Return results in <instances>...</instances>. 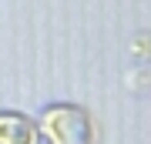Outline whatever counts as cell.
<instances>
[{"instance_id": "6da1fadb", "label": "cell", "mask_w": 151, "mask_h": 144, "mask_svg": "<svg viewBox=\"0 0 151 144\" xmlns=\"http://www.w3.org/2000/svg\"><path fill=\"white\" fill-rule=\"evenodd\" d=\"M0 144H34V128L20 114H0Z\"/></svg>"}]
</instances>
